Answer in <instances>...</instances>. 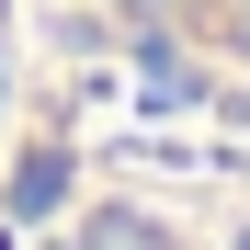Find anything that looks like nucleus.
Returning <instances> with one entry per match:
<instances>
[{
  "label": "nucleus",
  "mask_w": 250,
  "mask_h": 250,
  "mask_svg": "<svg viewBox=\"0 0 250 250\" xmlns=\"http://www.w3.org/2000/svg\"><path fill=\"white\" fill-rule=\"evenodd\" d=\"M91 23H114L125 46L205 68V80H250V0H80Z\"/></svg>",
  "instance_id": "1"
},
{
  "label": "nucleus",
  "mask_w": 250,
  "mask_h": 250,
  "mask_svg": "<svg viewBox=\"0 0 250 250\" xmlns=\"http://www.w3.org/2000/svg\"><path fill=\"white\" fill-rule=\"evenodd\" d=\"M0 46H12V0H0Z\"/></svg>",
  "instance_id": "2"
}]
</instances>
